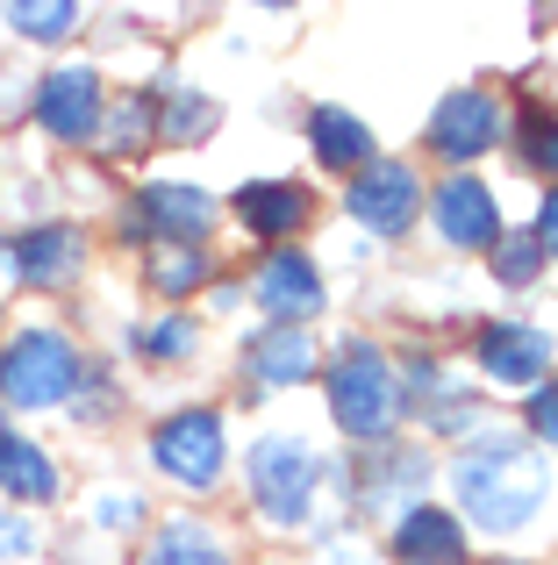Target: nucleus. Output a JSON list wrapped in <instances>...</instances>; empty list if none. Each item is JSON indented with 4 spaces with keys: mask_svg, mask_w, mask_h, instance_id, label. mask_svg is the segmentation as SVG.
Wrapping results in <instances>:
<instances>
[{
    "mask_svg": "<svg viewBox=\"0 0 558 565\" xmlns=\"http://www.w3.org/2000/svg\"><path fill=\"white\" fill-rule=\"evenodd\" d=\"M451 487H459V509L473 515L487 537H516V530L545 509L551 472H545V458H537L530 444L487 437V444H473V451L451 466Z\"/></svg>",
    "mask_w": 558,
    "mask_h": 565,
    "instance_id": "nucleus-1",
    "label": "nucleus"
},
{
    "mask_svg": "<svg viewBox=\"0 0 558 565\" xmlns=\"http://www.w3.org/2000/svg\"><path fill=\"white\" fill-rule=\"evenodd\" d=\"M330 415L344 437L358 444H387L394 423H401V386H394V365L379 344H365V337H351L344 351H336L330 365Z\"/></svg>",
    "mask_w": 558,
    "mask_h": 565,
    "instance_id": "nucleus-2",
    "label": "nucleus"
},
{
    "mask_svg": "<svg viewBox=\"0 0 558 565\" xmlns=\"http://www.w3.org/2000/svg\"><path fill=\"white\" fill-rule=\"evenodd\" d=\"M79 380L86 359L57 330H14V344L0 351V401H14V408H57L79 394Z\"/></svg>",
    "mask_w": 558,
    "mask_h": 565,
    "instance_id": "nucleus-3",
    "label": "nucleus"
},
{
    "mask_svg": "<svg viewBox=\"0 0 558 565\" xmlns=\"http://www.w3.org/2000/svg\"><path fill=\"white\" fill-rule=\"evenodd\" d=\"M315 451H308L301 437H258L251 458H244V480H251V501L272 515L279 530L308 523V509H315Z\"/></svg>",
    "mask_w": 558,
    "mask_h": 565,
    "instance_id": "nucleus-4",
    "label": "nucleus"
},
{
    "mask_svg": "<svg viewBox=\"0 0 558 565\" xmlns=\"http://www.w3.org/2000/svg\"><path fill=\"white\" fill-rule=\"evenodd\" d=\"M151 458H158V472H165V480L186 487V494H208V487H223V466H229L223 415L186 408V415H172V423H158Z\"/></svg>",
    "mask_w": 558,
    "mask_h": 565,
    "instance_id": "nucleus-5",
    "label": "nucleus"
},
{
    "mask_svg": "<svg viewBox=\"0 0 558 565\" xmlns=\"http://www.w3.org/2000/svg\"><path fill=\"white\" fill-rule=\"evenodd\" d=\"M36 122L57 143H94L100 137V79L86 65H57L36 86Z\"/></svg>",
    "mask_w": 558,
    "mask_h": 565,
    "instance_id": "nucleus-6",
    "label": "nucleus"
},
{
    "mask_svg": "<svg viewBox=\"0 0 558 565\" xmlns=\"http://www.w3.org/2000/svg\"><path fill=\"white\" fill-rule=\"evenodd\" d=\"M494 143H502V108H494V94H480V86L444 94V108L430 115V151L451 158V166H465V158L494 151Z\"/></svg>",
    "mask_w": 558,
    "mask_h": 565,
    "instance_id": "nucleus-7",
    "label": "nucleus"
},
{
    "mask_svg": "<svg viewBox=\"0 0 558 565\" xmlns=\"http://www.w3.org/2000/svg\"><path fill=\"white\" fill-rule=\"evenodd\" d=\"M416 201H422L416 166H365L344 193L351 222H365V230H379V236H401L408 222H416Z\"/></svg>",
    "mask_w": 558,
    "mask_h": 565,
    "instance_id": "nucleus-8",
    "label": "nucleus"
},
{
    "mask_svg": "<svg viewBox=\"0 0 558 565\" xmlns=\"http://www.w3.org/2000/svg\"><path fill=\"white\" fill-rule=\"evenodd\" d=\"M473 359H480V373L502 380V386H545V373H551V337L530 330V322H487V330H480V344H473Z\"/></svg>",
    "mask_w": 558,
    "mask_h": 565,
    "instance_id": "nucleus-9",
    "label": "nucleus"
},
{
    "mask_svg": "<svg viewBox=\"0 0 558 565\" xmlns=\"http://www.w3.org/2000/svg\"><path fill=\"white\" fill-rule=\"evenodd\" d=\"M437 230H444V244L451 250H487V244H502V207H494V186H480V180H444L437 186Z\"/></svg>",
    "mask_w": 558,
    "mask_h": 565,
    "instance_id": "nucleus-10",
    "label": "nucleus"
},
{
    "mask_svg": "<svg viewBox=\"0 0 558 565\" xmlns=\"http://www.w3.org/2000/svg\"><path fill=\"white\" fill-rule=\"evenodd\" d=\"M258 308H266L272 322H287V330H301L308 316L322 308V273L301 258V250H272L266 265H258Z\"/></svg>",
    "mask_w": 558,
    "mask_h": 565,
    "instance_id": "nucleus-11",
    "label": "nucleus"
},
{
    "mask_svg": "<svg viewBox=\"0 0 558 565\" xmlns=\"http://www.w3.org/2000/svg\"><path fill=\"white\" fill-rule=\"evenodd\" d=\"M72 265H79V230H65V222L22 230L8 244V273L22 287H57V279H72Z\"/></svg>",
    "mask_w": 558,
    "mask_h": 565,
    "instance_id": "nucleus-12",
    "label": "nucleus"
},
{
    "mask_svg": "<svg viewBox=\"0 0 558 565\" xmlns=\"http://www.w3.org/2000/svg\"><path fill=\"white\" fill-rule=\"evenodd\" d=\"M394 558L401 565H465V530H459V515H444V509H408L401 523H394Z\"/></svg>",
    "mask_w": 558,
    "mask_h": 565,
    "instance_id": "nucleus-13",
    "label": "nucleus"
},
{
    "mask_svg": "<svg viewBox=\"0 0 558 565\" xmlns=\"http://www.w3.org/2000/svg\"><path fill=\"white\" fill-rule=\"evenodd\" d=\"M143 222H151L165 244H186V250H194L201 236L215 230V201L201 186H165V180H158V186H143Z\"/></svg>",
    "mask_w": 558,
    "mask_h": 565,
    "instance_id": "nucleus-14",
    "label": "nucleus"
},
{
    "mask_svg": "<svg viewBox=\"0 0 558 565\" xmlns=\"http://www.w3.org/2000/svg\"><path fill=\"white\" fill-rule=\"evenodd\" d=\"M244 365H251L258 386H301L308 373H315V344H308V330L272 322L266 337H251V344H244Z\"/></svg>",
    "mask_w": 558,
    "mask_h": 565,
    "instance_id": "nucleus-15",
    "label": "nucleus"
},
{
    "mask_svg": "<svg viewBox=\"0 0 558 565\" xmlns=\"http://www.w3.org/2000/svg\"><path fill=\"white\" fill-rule=\"evenodd\" d=\"M308 137H315V158L330 172H365L373 166V129H365L351 108H315L308 115Z\"/></svg>",
    "mask_w": 558,
    "mask_h": 565,
    "instance_id": "nucleus-16",
    "label": "nucleus"
},
{
    "mask_svg": "<svg viewBox=\"0 0 558 565\" xmlns=\"http://www.w3.org/2000/svg\"><path fill=\"white\" fill-rule=\"evenodd\" d=\"M237 215H244V230H258V236H287V230L308 222V193L293 180H258V186L237 193Z\"/></svg>",
    "mask_w": 558,
    "mask_h": 565,
    "instance_id": "nucleus-17",
    "label": "nucleus"
},
{
    "mask_svg": "<svg viewBox=\"0 0 558 565\" xmlns=\"http://www.w3.org/2000/svg\"><path fill=\"white\" fill-rule=\"evenodd\" d=\"M0 494L8 501H51L57 494V466L29 437H14V429H0Z\"/></svg>",
    "mask_w": 558,
    "mask_h": 565,
    "instance_id": "nucleus-18",
    "label": "nucleus"
},
{
    "mask_svg": "<svg viewBox=\"0 0 558 565\" xmlns=\"http://www.w3.org/2000/svg\"><path fill=\"white\" fill-rule=\"evenodd\" d=\"M151 565H229V552L208 523H165V537L151 544Z\"/></svg>",
    "mask_w": 558,
    "mask_h": 565,
    "instance_id": "nucleus-19",
    "label": "nucleus"
},
{
    "mask_svg": "<svg viewBox=\"0 0 558 565\" xmlns=\"http://www.w3.org/2000/svg\"><path fill=\"white\" fill-rule=\"evenodd\" d=\"M8 29L29 36V43H65L72 29H79V8H72V0H14Z\"/></svg>",
    "mask_w": 558,
    "mask_h": 565,
    "instance_id": "nucleus-20",
    "label": "nucleus"
},
{
    "mask_svg": "<svg viewBox=\"0 0 558 565\" xmlns=\"http://www.w3.org/2000/svg\"><path fill=\"white\" fill-rule=\"evenodd\" d=\"M151 279H158V294H194L201 279H208V258H201V250H186V244H165L151 258Z\"/></svg>",
    "mask_w": 558,
    "mask_h": 565,
    "instance_id": "nucleus-21",
    "label": "nucleus"
},
{
    "mask_svg": "<svg viewBox=\"0 0 558 565\" xmlns=\"http://www.w3.org/2000/svg\"><path fill=\"white\" fill-rule=\"evenodd\" d=\"M545 273V250H537V236H502V250H494V279L502 287H530V279Z\"/></svg>",
    "mask_w": 558,
    "mask_h": 565,
    "instance_id": "nucleus-22",
    "label": "nucleus"
},
{
    "mask_svg": "<svg viewBox=\"0 0 558 565\" xmlns=\"http://www.w3.org/2000/svg\"><path fill=\"white\" fill-rule=\"evenodd\" d=\"M523 166L558 180V115L551 108H530V115H523Z\"/></svg>",
    "mask_w": 558,
    "mask_h": 565,
    "instance_id": "nucleus-23",
    "label": "nucleus"
},
{
    "mask_svg": "<svg viewBox=\"0 0 558 565\" xmlns=\"http://www.w3.org/2000/svg\"><path fill=\"white\" fill-rule=\"evenodd\" d=\"M108 151H137V143H151V100H122V108L108 115Z\"/></svg>",
    "mask_w": 558,
    "mask_h": 565,
    "instance_id": "nucleus-24",
    "label": "nucleus"
},
{
    "mask_svg": "<svg viewBox=\"0 0 558 565\" xmlns=\"http://www.w3.org/2000/svg\"><path fill=\"white\" fill-rule=\"evenodd\" d=\"M143 351H151V359H186V351H194V322L165 316L158 330H143Z\"/></svg>",
    "mask_w": 558,
    "mask_h": 565,
    "instance_id": "nucleus-25",
    "label": "nucleus"
},
{
    "mask_svg": "<svg viewBox=\"0 0 558 565\" xmlns=\"http://www.w3.org/2000/svg\"><path fill=\"white\" fill-rule=\"evenodd\" d=\"M201 129H215V108H208V100H172V137H180V143H194L201 137Z\"/></svg>",
    "mask_w": 558,
    "mask_h": 565,
    "instance_id": "nucleus-26",
    "label": "nucleus"
},
{
    "mask_svg": "<svg viewBox=\"0 0 558 565\" xmlns=\"http://www.w3.org/2000/svg\"><path fill=\"white\" fill-rule=\"evenodd\" d=\"M530 437L558 444V380H545V386L530 394Z\"/></svg>",
    "mask_w": 558,
    "mask_h": 565,
    "instance_id": "nucleus-27",
    "label": "nucleus"
},
{
    "mask_svg": "<svg viewBox=\"0 0 558 565\" xmlns=\"http://www.w3.org/2000/svg\"><path fill=\"white\" fill-rule=\"evenodd\" d=\"M29 552H36V530L8 515V523H0V558H29Z\"/></svg>",
    "mask_w": 558,
    "mask_h": 565,
    "instance_id": "nucleus-28",
    "label": "nucleus"
},
{
    "mask_svg": "<svg viewBox=\"0 0 558 565\" xmlns=\"http://www.w3.org/2000/svg\"><path fill=\"white\" fill-rule=\"evenodd\" d=\"M537 250H545V258H558V186L545 193V215H537Z\"/></svg>",
    "mask_w": 558,
    "mask_h": 565,
    "instance_id": "nucleus-29",
    "label": "nucleus"
},
{
    "mask_svg": "<svg viewBox=\"0 0 558 565\" xmlns=\"http://www.w3.org/2000/svg\"><path fill=\"white\" fill-rule=\"evenodd\" d=\"M137 515H143V501H137V494H129V501H122V494L100 501V523H137Z\"/></svg>",
    "mask_w": 558,
    "mask_h": 565,
    "instance_id": "nucleus-30",
    "label": "nucleus"
},
{
    "mask_svg": "<svg viewBox=\"0 0 558 565\" xmlns=\"http://www.w3.org/2000/svg\"><path fill=\"white\" fill-rule=\"evenodd\" d=\"M502 565H516V558H502Z\"/></svg>",
    "mask_w": 558,
    "mask_h": 565,
    "instance_id": "nucleus-31",
    "label": "nucleus"
}]
</instances>
